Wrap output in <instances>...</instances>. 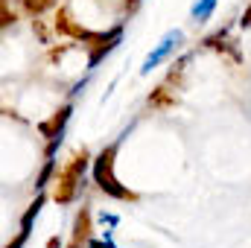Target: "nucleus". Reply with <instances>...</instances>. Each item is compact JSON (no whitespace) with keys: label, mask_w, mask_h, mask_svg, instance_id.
I'll list each match as a JSON object with an SVG mask.
<instances>
[{"label":"nucleus","mask_w":251,"mask_h":248,"mask_svg":"<svg viewBox=\"0 0 251 248\" xmlns=\"http://www.w3.org/2000/svg\"><path fill=\"white\" fill-rule=\"evenodd\" d=\"M126 3H128V6H134V3H140V0H126Z\"/></svg>","instance_id":"10"},{"label":"nucleus","mask_w":251,"mask_h":248,"mask_svg":"<svg viewBox=\"0 0 251 248\" xmlns=\"http://www.w3.org/2000/svg\"><path fill=\"white\" fill-rule=\"evenodd\" d=\"M120 41H123V26H114L108 35H100V41H97V47H94V53H91V59H88V67H97Z\"/></svg>","instance_id":"4"},{"label":"nucleus","mask_w":251,"mask_h":248,"mask_svg":"<svg viewBox=\"0 0 251 248\" xmlns=\"http://www.w3.org/2000/svg\"><path fill=\"white\" fill-rule=\"evenodd\" d=\"M181 41H184V32H181V29H170V32H167V35H164V38L155 44V50H152V53L143 59V64H140V73H143V76H149V73H152L158 64L170 59V53H173V50H176Z\"/></svg>","instance_id":"2"},{"label":"nucleus","mask_w":251,"mask_h":248,"mask_svg":"<svg viewBox=\"0 0 251 248\" xmlns=\"http://www.w3.org/2000/svg\"><path fill=\"white\" fill-rule=\"evenodd\" d=\"M243 26H251V6L246 9V15H243Z\"/></svg>","instance_id":"9"},{"label":"nucleus","mask_w":251,"mask_h":248,"mask_svg":"<svg viewBox=\"0 0 251 248\" xmlns=\"http://www.w3.org/2000/svg\"><path fill=\"white\" fill-rule=\"evenodd\" d=\"M41 204H44V198L38 196V198L29 204V210L24 213V219H21V234H18V240H15V243H9L6 248H24V243L29 240V231H32V222H35V216L41 213Z\"/></svg>","instance_id":"5"},{"label":"nucleus","mask_w":251,"mask_h":248,"mask_svg":"<svg viewBox=\"0 0 251 248\" xmlns=\"http://www.w3.org/2000/svg\"><path fill=\"white\" fill-rule=\"evenodd\" d=\"M88 170V155H82V158H76L67 170H64V175H62V193L56 196L59 201H70L73 198V190H76V184H79V178H82V173Z\"/></svg>","instance_id":"3"},{"label":"nucleus","mask_w":251,"mask_h":248,"mask_svg":"<svg viewBox=\"0 0 251 248\" xmlns=\"http://www.w3.org/2000/svg\"><path fill=\"white\" fill-rule=\"evenodd\" d=\"M213 9H216V0H199V3L193 6V12H190V15H193V21H196V24H204V21L213 15Z\"/></svg>","instance_id":"7"},{"label":"nucleus","mask_w":251,"mask_h":248,"mask_svg":"<svg viewBox=\"0 0 251 248\" xmlns=\"http://www.w3.org/2000/svg\"><path fill=\"white\" fill-rule=\"evenodd\" d=\"M114 155H117V143L100 152V158L94 161V178H97L102 193H108L114 198H131V193L126 187H120V181L114 178Z\"/></svg>","instance_id":"1"},{"label":"nucleus","mask_w":251,"mask_h":248,"mask_svg":"<svg viewBox=\"0 0 251 248\" xmlns=\"http://www.w3.org/2000/svg\"><path fill=\"white\" fill-rule=\"evenodd\" d=\"M88 248H114V246H111V240L105 237V243H100V240H94V243H88Z\"/></svg>","instance_id":"8"},{"label":"nucleus","mask_w":251,"mask_h":248,"mask_svg":"<svg viewBox=\"0 0 251 248\" xmlns=\"http://www.w3.org/2000/svg\"><path fill=\"white\" fill-rule=\"evenodd\" d=\"M67 117H70V105H64L62 111L53 117V123L41 125V131H44L47 137H62V128H64V123H67Z\"/></svg>","instance_id":"6"}]
</instances>
